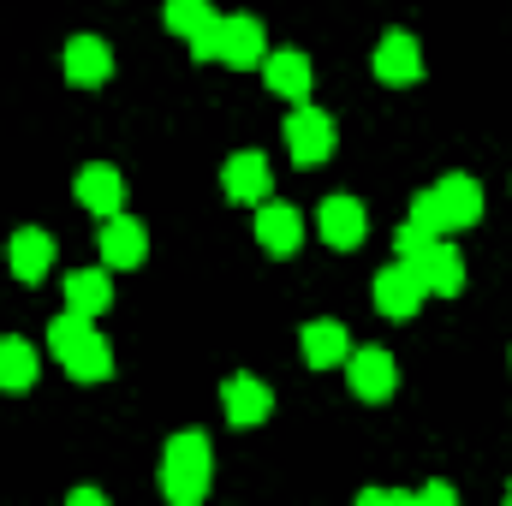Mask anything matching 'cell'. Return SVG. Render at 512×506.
<instances>
[{"instance_id":"cell-7","label":"cell","mask_w":512,"mask_h":506,"mask_svg":"<svg viewBox=\"0 0 512 506\" xmlns=\"http://www.w3.org/2000/svg\"><path fill=\"white\" fill-rule=\"evenodd\" d=\"M316 233H322V245L328 251H358L364 245V233H370V209L358 203V197H328L322 209H316Z\"/></svg>"},{"instance_id":"cell-3","label":"cell","mask_w":512,"mask_h":506,"mask_svg":"<svg viewBox=\"0 0 512 506\" xmlns=\"http://www.w3.org/2000/svg\"><path fill=\"white\" fill-rule=\"evenodd\" d=\"M280 131H286V155H292L298 167L328 161V155H334V143H340L334 114H328V108H310V102H298V108H292V120H286Z\"/></svg>"},{"instance_id":"cell-23","label":"cell","mask_w":512,"mask_h":506,"mask_svg":"<svg viewBox=\"0 0 512 506\" xmlns=\"http://www.w3.org/2000/svg\"><path fill=\"white\" fill-rule=\"evenodd\" d=\"M221 18H227V12H215L203 30H191V36H185V48H191V60H197V66L221 60Z\"/></svg>"},{"instance_id":"cell-13","label":"cell","mask_w":512,"mask_h":506,"mask_svg":"<svg viewBox=\"0 0 512 506\" xmlns=\"http://www.w3.org/2000/svg\"><path fill=\"white\" fill-rule=\"evenodd\" d=\"M221 191L233 197V203H262L268 191H274V173H268V155L262 149H239V155H227V167H221Z\"/></svg>"},{"instance_id":"cell-25","label":"cell","mask_w":512,"mask_h":506,"mask_svg":"<svg viewBox=\"0 0 512 506\" xmlns=\"http://www.w3.org/2000/svg\"><path fill=\"white\" fill-rule=\"evenodd\" d=\"M405 221H417V227H429L435 239H447V215H441L435 191H417V197H411V209H405Z\"/></svg>"},{"instance_id":"cell-21","label":"cell","mask_w":512,"mask_h":506,"mask_svg":"<svg viewBox=\"0 0 512 506\" xmlns=\"http://www.w3.org/2000/svg\"><path fill=\"white\" fill-rule=\"evenodd\" d=\"M36 376H42V352L30 340H0V387L24 393V387H36Z\"/></svg>"},{"instance_id":"cell-22","label":"cell","mask_w":512,"mask_h":506,"mask_svg":"<svg viewBox=\"0 0 512 506\" xmlns=\"http://www.w3.org/2000/svg\"><path fill=\"white\" fill-rule=\"evenodd\" d=\"M215 18V0H167L161 6V24L173 30V36H191V30H203Z\"/></svg>"},{"instance_id":"cell-10","label":"cell","mask_w":512,"mask_h":506,"mask_svg":"<svg viewBox=\"0 0 512 506\" xmlns=\"http://www.w3.org/2000/svg\"><path fill=\"white\" fill-rule=\"evenodd\" d=\"M221 411H227L233 429H256V423L274 417V387L256 376H227L221 381Z\"/></svg>"},{"instance_id":"cell-16","label":"cell","mask_w":512,"mask_h":506,"mask_svg":"<svg viewBox=\"0 0 512 506\" xmlns=\"http://www.w3.org/2000/svg\"><path fill=\"white\" fill-rule=\"evenodd\" d=\"M262 78H268V90L274 96H286V102H310V60L298 54V48H268L262 54Z\"/></svg>"},{"instance_id":"cell-6","label":"cell","mask_w":512,"mask_h":506,"mask_svg":"<svg viewBox=\"0 0 512 506\" xmlns=\"http://www.w3.org/2000/svg\"><path fill=\"white\" fill-rule=\"evenodd\" d=\"M60 72H66L72 90H102V84L114 78V48H108L102 36H72V42L60 48Z\"/></svg>"},{"instance_id":"cell-27","label":"cell","mask_w":512,"mask_h":506,"mask_svg":"<svg viewBox=\"0 0 512 506\" xmlns=\"http://www.w3.org/2000/svg\"><path fill=\"white\" fill-rule=\"evenodd\" d=\"M66 506H102V489H72Z\"/></svg>"},{"instance_id":"cell-17","label":"cell","mask_w":512,"mask_h":506,"mask_svg":"<svg viewBox=\"0 0 512 506\" xmlns=\"http://www.w3.org/2000/svg\"><path fill=\"white\" fill-rule=\"evenodd\" d=\"M298 352H304V364L310 370H340L346 364V352H352V334L340 328V322H304V334H298Z\"/></svg>"},{"instance_id":"cell-28","label":"cell","mask_w":512,"mask_h":506,"mask_svg":"<svg viewBox=\"0 0 512 506\" xmlns=\"http://www.w3.org/2000/svg\"><path fill=\"white\" fill-rule=\"evenodd\" d=\"M507 501H512V483H507Z\"/></svg>"},{"instance_id":"cell-5","label":"cell","mask_w":512,"mask_h":506,"mask_svg":"<svg viewBox=\"0 0 512 506\" xmlns=\"http://www.w3.org/2000/svg\"><path fill=\"white\" fill-rule=\"evenodd\" d=\"M346 381H352V393L364 405H382L399 387V364H393L387 346H358V352H346Z\"/></svg>"},{"instance_id":"cell-12","label":"cell","mask_w":512,"mask_h":506,"mask_svg":"<svg viewBox=\"0 0 512 506\" xmlns=\"http://www.w3.org/2000/svg\"><path fill=\"white\" fill-rule=\"evenodd\" d=\"M72 191H78V203H84L90 215H102V221L126 209V173H120L114 161H90V167H78V185H72Z\"/></svg>"},{"instance_id":"cell-1","label":"cell","mask_w":512,"mask_h":506,"mask_svg":"<svg viewBox=\"0 0 512 506\" xmlns=\"http://www.w3.org/2000/svg\"><path fill=\"white\" fill-rule=\"evenodd\" d=\"M48 352H54V364L72 381H108L114 376V352L96 334V316H84V310H60L48 322Z\"/></svg>"},{"instance_id":"cell-24","label":"cell","mask_w":512,"mask_h":506,"mask_svg":"<svg viewBox=\"0 0 512 506\" xmlns=\"http://www.w3.org/2000/svg\"><path fill=\"white\" fill-rule=\"evenodd\" d=\"M429 245H435V233H429V227H417V221H399V233H393V256H399V262H417Z\"/></svg>"},{"instance_id":"cell-2","label":"cell","mask_w":512,"mask_h":506,"mask_svg":"<svg viewBox=\"0 0 512 506\" xmlns=\"http://www.w3.org/2000/svg\"><path fill=\"white\" fill-rule=\"evenodd\" d=\"M215 483V447L203 429H179L161 447V495L173 506H197Z\"/></svg>"},{"instance_id":"cell-15","label":"cell","mask_w":512,"mask_h":506,"mask_svg":"<svg viewBox=\"0 0 512 506\" xmlns=\"http://www.w3.org/2000/svg\"><path fill=\"white\" fill-rule=\"evenodd\" d=\"M429 191H435V203H441V215H447V233L483 221V185H477L471 173H447V179L429 185Z\"/></svg>"},{"instance_id":"cell-20","label":"cell","mask_w":512,"mask_h":506,"mask_svg":"<svg viewBox=\"0 0 512 506\" xmlns=\"http://www.w3.org/2000/svg\"><path fill=\"white\" fill-rule=\"evenodd\" d=\"M114 298V280L108 268H72L66 274V310H84V316H102Z\"/></svg>"},{"instance_id":"cell-11","label":"cell","mask_w":512,"mask_h":506,"mask_svg":"<svg viewBox=\"0 0 512 506\" xmlns=\"http://www.w3.org/2000/svg\"><path fill=\"white\" fill-rule=\"evenodd\" d=\"M256 245L268 256H292L298 245H304V215L292 209V203H274V197H262L256 203Z\"/></svg>"},{"instance_id":"cell-4","label":"cell","mask_w":512,"mask_h":506,"mask_svg":"<svg viewBox=\"0 0 512 506\" xmlns=\"http://www.w3.org/2000/svg\"><path fill=\"white\" fill-rule=\"evenodd\" d=\"M370 298H376V310H382L387 322H411L417 310H423V298H429V286H423V274L411 268V262H387L382 274H376V286H370Z\"/></svg>"},{"instance_id":"cell-18","label":"cell","mask_w":512,"mask_h":506,"mask_svg":"<svg viewBox=\"0 0 512 506\" xmlns=\"http://www.w3.org/2000/svg\"><path fill=\"white\" fill-rule=\"evenodd\" d=\"M411 268L423 274V286H429L435 298H459V292H465V256L453 251L447 239H435V245H429V251L417 256Z\"/></svg>"},{"instance_id":"cell-9","label":"cell","mask_w":512,"mask_h":506,"mask_svg":"<svg viewBox=\"0 0 512 506\" xmlns=\"http://www.w3.org/2000/svg\"><path fill=\"white\" fill-rule=\"evenodd\" d=\"M262 54H268L262 18H256V12H227V18H221V66L251 72V66H262Z\"/></svg>"},{"instance_id":"cell-26","label":"cell","mask_w":512,"mask_h":506,"mask_svg":"<svg viewBox=\"0 0 512 506\" xmlns=\"http://www.w3.org/2000/svg\"><path fill=\"white\" fill-rule=\"evenodd\" d=\"M417 501H423V506H453V501H459V489H453V483H423V489H417Z\"/></svg>"},{"instance_id":"cell-14","label":"cell","mask_w":512,"mask_h":506,"mask_svg":"<svg viewBox=\"0 0 512 506\" xmlns=\"http://www.w3.org/2000/svg\"><path fill=\"white\" fill-rule=\"evenodd\" d=\"M96 251H102V268H137L149 256V233H143V221H131L126 209H120V215L102 221Z\"/></svg>"},{"instance_id":"cell-8","label":"cell","mask_w":512,"mask_h":506,"mask_svg":"<svg viewBox=\"0 0 512 506\" xmlns=\"http://www.w3.org/2000/svg\"><path fill=\"white\" fill-rule=\"evenodd\" d=\"M376 78H382L387 90H411L417 78H423V48H417V36L411 30H387L382 42H376Z\"/></svg>"},{"instance_id":"cell-19","label":"cell","mask_w":512,"mask_h":506,"mask_svg":"<svg viewBox=\"0 0 512 506\" xmlns=\"http://www.w3.org/2000/svg\"><path fill=\"white\" fill-rule=\"evenodd\" d=\"M6 262H12V274H18L24 286H42V280H48V268H54V239H48L42 227H24V233H12Z\"/></svg>"}]
</instances>
